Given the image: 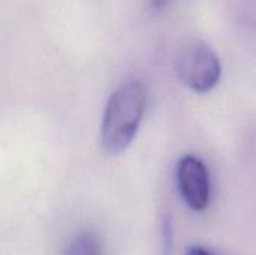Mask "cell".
Listing matches in <instances>:
<instances>
[{"instance_id":"1","label":"cell","mask_w":256,"mask_h":255,"mask_svg":"<svg viewBox=\"0 0 256 255\" xmlns=\"http://www.w3.org/2000/svg\"><path fill=\"white\" fill-rule=\"evenodd\" d=\"M147 104L146 86L129 80L110 96L99 129V146L104 153L118 156L134 143Z\"/></svg>"},{"instance_id":"2","label":"cell","mask_w":256,"mask_h":255,"mask_svg":"<svg viewBox=\"0 0 256 255\" xmlns=\"http://www.w3.org/2000/svg\"><path fill=\"white\" fill-rule=\"evenodd\" d=\"M177 72L184 86L196 93L213 90L222 75V65L214 50L202 42H188L178 53Z\"/></svg>"},{"instance_id":"3","label":"cell","mask_w":256,"mask_h":255,"mask_svg":"<svg viewBox=\"0 0 256 255\" xmlns=\"http://www.w3.org/2000/svg\"><path fill=\"white\" fill-rule=\"evenodd\" d=\"M177 186L183 201L195 212L210 204V173L195 155H184L177 164Z\"/></svg>"},{"instance_id":"4","label":"cell","mask_w":256,"mask_h":255,"mask_svg":"<svg viewBox=\"0 0 256 255\" xmlns=\"http://www.w3.org/2000/svg\"><path fill=\"white\" fill-rule=\"evenodd\" d=\"M64 255H102V246L93 231H82L70 242Z\"/></svg>"},{"instance_id":"5","label":"cell","mask_w":256,"mask_h":255,"mask_svg":"<svg viewBox=\"0 0 256 255\" xmlns=\"http://www.w3.org/2000/svg\"><path fill=\"white\" fill-rule=\"evenodd\" d=\"M174 251V228L170 215L162 216L160 222V243H159V255H172Z\"/></svg>"},{"instance_id":"6","label":"cell","mask_w":256,"mask_h":255,"mask_svg":"<svg viewBox=\"0 0 256 255\" xmlns=\"http://www.w3.org/2000/svg\"><path fill=\"white\" fill-rule=\"evenodd\" d=\"M186 255H212L210 251H207L206 248L200 246V245H192L188 248V252Z\"/></svg>"},{"instance_id":"7","label":"cell","mask_w":256,"mask_h":255,"mask_svg":"<svg viewBox=\"0 0 256 255\" xmlns=\"http://www.w3.org/2000/svg\"><path fill=\"white\" fill-rule=\"evenodd\" d=\"M170 2L171 0H150V6L154 11H162V9H165L170 5Z\"/></svg>"}]
</instances>
